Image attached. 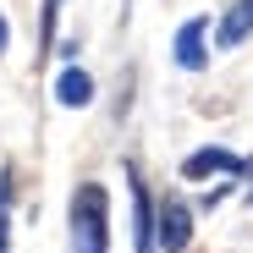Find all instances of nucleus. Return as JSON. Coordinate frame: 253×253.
<instances>
[{
	"label": "nucleus",
	"mask_w": 253,
	"mask_h": 253,
	"mask_svg": "<svg viewBox=\"0 0 253 253\" xmlns=\"http://www.w3.org/2000/svg\"><path fill=\"white\" fill-rule=\"evenodd\" d=\"M66 220H72V253H110V193L99 182L72 187Z\"/></svg>",
	"instance_id": "f257e3e1"
},
{
	"label": "nucleus",
	"mask_w": 253,
	"mask_h": 253,
	"mask_svg": "<svg viewBox=\"0 0 253 253\" xmlns=\"http://www.w3.org/2000/svg\"><path fill=\"white\" fill-rule=\"evenodd\" d=\"M154 248L160 253H187L193 248V204L187 198H165L154 209Z\"/></svg>",
	"instance_id": "f03ea898"
},
{
	"label": "nucleus",
	"mask_w": 253,
	"mask_h": 253,
	"mask_svg": "<svg viewBox=\"0 0 253 253\" xmlns=\"http://www.w3.org/2000/svg\"><path fill=\"white\" fill-rule=\"evenodd\" d=\"M176 66L182 72H204L209 66V17H187L176 28Z\"/></svg>",
	"instance_id": "7ed1b4c3"
},
{
	"label": "nucleus",
	"mask_w": 253,
	"mask_h": 253,
	"mask_svg": "<svg viewBox=\"0 0 253 253\" xmlns=\"http://www.w3.org/2000/svg\"><path fill=\"white\" fill-rule=\"evenodd\" d=\"M126 193H132V248H138V253H154V198H149V187L138 182L132 165H126Z\"/></svg>",
	"instance_id": "20e7f679"
},
{
	"label": "nucleus",
	"mask_w": 253,
	"mask_h": 253,
	"mask_svg": "<svg viewBox=\"0 0 253 253\" xmlns=\"http://www.w3.org/2000/svg\"><path fill=\"white\" fill-rule=\"evenodd\" d=\"M237 171H242V160H237L231 149H220V143L193 149V154L182 160V176H187V182H204V176H237Z\"/></svg>",
	"instance_id": "39448f33"
},
{
	"label": "nucleus",
	"mask_w": 253,
	"mask_h": 253,
	"mask_svg": "<svg viewBox=\"0 0 253 253\" xmlns=\"http://www.w3.org/2000/svg\"><path fill=\"white\" fill-rule=\"evenodd\" d=\"M55 105H66V110L94 105V77L83 72V66H66V72L55 77Z\"/></svg>",
	"instance_id": "423d86ee"
},
{
	"label": "nucleus",
	"mask_w": 253,
	"mask_h": 253,
	"mask_svg": "<svg viewBox=\"0 0 253 253\" xmlns=\"http://www.w3.org/2000/svg\"><path fill=\"white\" fill-rule=\"evenodd\" d=\"M248 33H253V0H237V6L220 17V28H215V44L220 50H237Z\"/></svg>",
	"instance_id": "0eeeda50"
},
{
	"label": "nucleus",
	"mask_w": 253,
	"mask_h": 253,
	"mask_svg": "<svg viewBox=\"0 0 253 253\" xmlns=\"http://www.w3.org/2000/svg\"><path fill=\"white\" fill-rule=\"evenodd\" d=\"M55 17H61V0H44V44H50V33H55Z\"/></svg>",
	"instance_id": "6e6552de"
},
{
	"label": "nucleus",
	"mask_w": 253,
	"mask_h": 253,
	"mask_svg": "<svg viewBox=\"0 0 253 253\" xmlns=\"http://www.w3.org/2000/svg\"><path fill=\"white\" fill-rule=\"evenodd\" d=\"M6 44H11V22L0 17V50H6Z\"/></svg>",
	"instance_id": "1a4fd4ad"
},
{
	"label": "nucleus",
	"mask_w": 253,
	"mask_h": 253,
	"mask_svg": "<svg viewBox=\"0 0 253 253\" xmlns=\"http://www.w3.org/2000/svg\"><path fill=\"white\" fill-rule=\"evenodd\" d=\"M6 242H11V237H6V215H0V253H6Z\"/></svg>",
	"instance_id": "9d476101"
}]
</instances>
